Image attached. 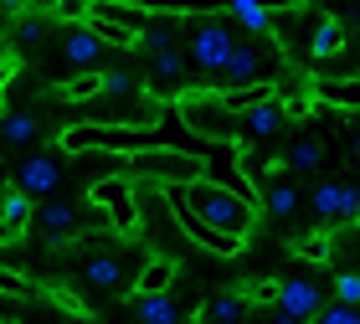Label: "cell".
<instances>
[{
    "label": "cell",
    "instance_id": "f546056e",
    "mask_svg": "<svg viewBox=\"0 0 360 324\" xmlns=\"http://www.w3.org/2000/svg\"><path fill=\"white\" fill-rule=\"evenodd\" d=\"M103 93H113V98H129V93H139V83L129 72H103Z\"/></svg>",
    "mask_w": 360,
    "mask_h": 324
},
{
    "label": "cell",
    "instance_id": "d6a6232c",
    "mask_svg": "<svg viewBox=\"0 0 360 324\" xmlns=\"http://www.w3.org/2000/svg\"><path fill=\"white\" fill-rule=\"evenodd\" d=\"M0 294H11V299H26V294H31V283L21 278V273H11V268H0Z\"/></svg>",
    "mask_w": 360,
    "mask_h": 324
},
{
    "label": "cell",
    "instance_id": "484cf974",
    "mask_svg": "<svg viewBox=\"0 0 360 324\" xmlns=\"http://www.w3.org/2000/svg\"><path fill=\"white\" fill-rule=\"evenodd\" d=\"M314 98L340 103V108H360V83H335V77H324V83L314 88Z\"/></svg>",
    "mask_w": 360,
    "mask_h": 324
},
{
    "label": "cell",
    "instance_id": "4316f807",
    "mask_svg": "<svg viewBox=\"0 0 360 324\" xmlns=\"http://www.w3.org/2000/svg\"><path fill=\"white\" fill-rule=\"evenodd\" d=\"M150 72L160 77V83H180V77H186V57H180L175 46H165V52L150 57Z\"/></svg>",
    "mask_w": 360,
    "mask_h": 324
},
{
    "label": "cell",
    "instance_id": "8d00e7d4",
    "mask_svg": "<svg viewBox=\"0 0 360 324\" xmlns=\"http://www.w3.org/2000/svg\"><path fill=\"white\" fill-rule=\"evenodd\" d=\"M273 324H304V319H293V314H283V309H278V314H273Z\"/></svg>",
    "mask_w": 360,
    "mask_h": 324
},
{
    "label": "cell",
    "instance_id": "8992f818",
    "mask_svg": "<svg viewBox=\"0 0 360 324\" xmlns=\"http://www.w3.org/2000/svg\"><path fill=\"white\" fill-rule=\"evenodd\" d=\"M88 206H103L108 212V232H134L139 226V201L119 175H103V181L88 186Z\"/></svg>",
    "mask_w": 360,
    "mask_h": 324
},
{
    "label": "cell",
    "instance_id": "74e56055",
    "mask_svg": "<svg viewBox=\"0 0 360 324\" xmlns=\"http://www.w3.org/2000/svg\"><path fill=\"white\" fill-rule=\"evenodd\" d=\"M6 6H11V11H21V6H26V0H6Z\"/></svg>",
    "mask_w": 360,
    "mask_h": 324
},
{
    "label": "cell",
    "instance_id": "5b68a950",
    "mask_svg": "<svg viewBox=\"0 0 360 324\" xmlns=\"http://www.w3.org/2000/svg\"><path fill=\"white\" fill-rule=\"evenodd\" d=\"M144 139H150V129H139V124H113V129L108 124H72L57 134L62 150H129V155Z\"/></svg>",
    "mask_w": 360,
    "mask_h": 324
},
{
    "label": "cell",
    "instance_id": "f1b7e54d",
    "mask_svg": "<svg viewBox=\"0 0 360 324\" xmlns=\"http://www.w3.org/2000/svg\"><path fill=\"white\" fill-rule=\"evenodd\" d=\"M293 252H299V257H314V263H330V237H299V242H293Z\"/></svg>",
    "mask_w": 360,
    "mask_h": 324
},
{
    "label": "cell",
    "instance_id": "2e32d148",
    "mask_svg": "<svg viewBox=\"0 0 360 324\" xmlns=\"http://www.w3.org/2000/svg\"><path fill=\"white\" fill-rule=\"evenodd\" d=\"M257 206H263L268 216L288 221L293 212H299V186H293V181H268L263 190H257Z\"/></svg>",
    "mask_w": 360,
    "mask_h": 324
},
{
    "label": "cell",
    "instance_id": "603a6c76",
    "mask_svg": "<svg viewBox=\"0 0 360 324\" xmlns=\"http://www.w3.org/2000/svg\"><path fill=\"white\" fill-rule=\"evenodd\" d=\"M0 221H6L11 232H15L21 221H31V196H26L21 186H6V201H0Z\"/></svg>",
    "mask_w": 360,
    "mask_h": 324
},
{
    "label": "cell",
    "instance_id": "9c48e42d",
    "mask_svg": "<svg viewBox=\"0 0 360 324\" xmlns=\"http://www.w3.org/2000/svg\"><path fill=\"white\" fill-rule=\"evenodd\" d=\"M283 124H288L283 98H278V93H268L263 103H252V108L237 113V144H263V139H273Z\"/></svg>",
    "mask_w": 360,
    "mask_h": 324
},
{
    "label": "cell",
    "instance_id": "ffe728a7",
    "mask_svg": "<svg viewBox=\"0 0 360 324\" xmlns=\"http://www.w3.org/2000/svg\"><path fill=\"white\" fill-rule=\"evenodd\" d=\"M170 283H175V263L170 257H150L134 278V294H170Z\"/></svg>",
    "mask_w": 360,
    "mask_h": 324
},
{
    "label": "cell",
    "instance_id": "d4e9b609",
    "mask_svg": "<svg viewBox=\"0 0 360 324\" xmlns=\"http://www.w3.org/2000/svg\"><path fill=\"white\" fill-rule=\"evenodd\" d=\"M273 93V83H248V88H221V103L232 108V113H242V108H252V103H263Z\"/></svg>",
    "mask_w": 360,
    "mask_h": 324
},
{
    "label": "cell",
    "instance_id": "4dcf8cb0",
    "mask_svg": "<svg viewBox=\"0 0 360 324\" xmlns=\"http://www.w3.org/2000/svg\"><path fill=\"white\" fill-rule=\"evenodd\" d=\"M335 294L340 304H360V273H335Z\"/></svg>",
    "mask_w": 360,
    "mask_h": 324
},
{
    "label": "cell",
    "instance_id": "52a82bcc",
    "mask_svg": "<svg viewBox=\"0 0 360 324\" xmlns=\"http://www.w3.org/2000/svg\"><path fill=\"white\" fill-rule=\"evenodd\" d=\"M165 201H170V212H175V221H180V232H186L191 242H201L206 252H217V257H237L242 247H248V237H226V232H217V226H206L186 201L175 196V186H165Z\"/></svg>",
    "mask_w": 360,
    "mask_h": 324
},
{
    "label": "cell",
    "instance_id": "ac0fdd59",
    "mask_svg": "<svg viewBox=\"0 0 360 324\" xmlns=\"http://www.w3.org/2000/svg\"><path fill=\"white\" fill-rule=\"evenodd\" d=\"M345 41H350L345 21H340V15H324L319 31H314V41H309V52H314V62H330V57L345 52Z\"/></svg>",
    "mask_w": 360,
    "mask_h": 324
},
{
    "label": "cell",
    "instance_id": "6da1fadb",
    "mask_svg": "<svg viewBox=\"0 0 360 324\" xmlns=\"http://www.w3.org/2000/svg\"><path fill=\"white\" fill-rule=\"evenodd\" d=\"M175 196L186 201L206 226H217V232H226V237H248L252 221H257V201L237 196L232 186L211 181V175H206V181H191V186H175Z\"/></svg>",
    "mask_w": 360,
    "mask_h": 324
},
{
    "label": "cell",
    "instance_id": "7402d4cb",
    "mask_svg": "<svg viewBox=\"0 0 360 324\" xmlns=\"http://www.w3.org/2000/svg\"><path fill=\"white\" fill-rule=\"evenodd\" d=\"M242 314H248V294H221V299H211V309L201 319L206 324H242Z\"/></svg>",
    "mask_w": 360,
    "mask_h": 324
},
{
    "label": "cell",
    "instance_id": "3957f363",
    "mask_svg": "<svg viewBox=\"0 0 360 324\" xmlns=\"http://www.w3.org/2000/svg\"><path fill=\"white\" fill-rule=\"evenodd\" d=\"M129 170H134V175H150V181H160V186H191V181H206V155H201V150L150 144V150H134V155H129Z\"/></svg>",
    "mask_w": 360,
    "mask_h": 324
},
{
    "label": "cell",
    "instance_id": "e575fe53",
    "mask_svg": "<svg viewBox=\"0 0 360 324\" xmlns=\"http://www.w3.org/2000/svg\"><path fill=\"white\" fill-rule=\"evenodd\" d=\"M57 15H62V21H83V15H88V0H57Z\"/></svg>",
    "mask_w": 360,
    "mask_h": 324
},
{
    "label": "cell",
    "instance_id": "e0dca14e",
    "mask_svg": "<svg viewBox=\"0 0 360 324\" xmlns=\"http://www.w3.org/2000/svg\"><path fill=\"white\" fill-rule=\"evenodd\" d=\"M283 160H288V175H314V170L324 165V139H319V134L293 139L288 150H283Z\"/></svg>",
    "mask_w": 360,
    "mask_h": 324
},
{
    "label": "cell",
    "instance_id": "30bf717a",
    "mask_svg": "<svg viewBox=\"0 0 360 324\" xmlns=\"http://www.w3.org/2000/svg\"><path fill=\"white\" fill-rule=\"evenodd\" d=\"M273 304L283 314H293V319H314L319 309H324V288L314 283V278H278V294H273Z\"/></svg>",
    "mask_w": 360,
    "mask_h": 324
},
{
    "label": "cell",
    "instance_id": "ba28073f",
    "mask_svg": "<svg viewBox=\"0 0 360 324\" xmlns=\"http://www.w3.org/2000/svg\"><path fill=\"white\" fill-rule=\"evenodd\" d=\"M309 212L319 221H360V181H319L309 190Z\"/></svg>",
    "mask_w": 360,
    "mask_h": 324
},
{
    "label": "cell",
    "instance_id": "83f0119b",
    "mask_svg": "<svg viewBox=\"0 0 360 324\" xmlns=\"http://www.w3.org/2000/svg\"><path fill=\"white\" fill-rule=\"evenodd\" d=\"M309 324H360V304H324Z\"/></svg>",
    "mask_w": 360,
    "mask_h": 324
},
{
    "label": "cell",
    "instance_id": "f35d334b",
    "mask_svg": "<svg viewBox=\"0 0 360 324\" xmlns=\"http://www.w3.org/2000/svg\"><path fill=\"white\" fill-rule=\"evenodd\" d=\"M0 324H6V319H0Z\"/></svg>",
    "mask_w": 360,
    "mask_h": 324
},
{
    "label": "cell",
    "instance_id": "277c9868",
    "mask_svg": "<svg viewBox=\"0 0 360 324\" xmlns=\"http://www.w3.org/2000/svg\"><path fill=\"white\" fill-rule=\"evenodd\" d=\"M232 46H237V37H232V26H226L221 15H195V31L186 41V62L195 72H206V77H221Z\"/></svg>",
    "mask_w": 360,
    "mask_h": 324
},
{
    "label": "cell",
    "instance_id": "5bb4252c",
    "mask_svg": "<svg viewBox=\"0 0 360 324\" xmlns=\"http://www.w3.org/2000/svg\"><path fill=\"white\" fill-rule=\"evenodd\" d=\"M31 216H37L41 237H46V242H57V247H62V242H72L77 232H83V216H77V206H68V201H52V196H46V201H41Z\"/></svg>",
    "mask_w": 360,
    "mask_h": 324
},
{
    "label": "cell",
    "instance_id": "44dd1931",
    "mask_svg": "<svg viewBox=\"0 0 360 324\" xmlns=\"http://www.w3.org/2000/svg\"><path fill=\"white\" fill-rule=\"evenodd\" d=\"M37 134H41V124L31 113H0V139L6 144H31Z\"/></svg>",
    "mask_w": 360,
    "mask_h": 324
},
{
    "label": "cell",
    "instance_id": "7c38bea8",
    "mask_svg": "<svg viewBox=\"0 0 360 324\" xmlns=\"http://www.w3.org/2000/svg\"><path fill=\"white\" fill-rule=\"evenodd\" d=\"M108 57V41L103 37H93V31L77 21L68 37H62V62H68L72 72H98V62Z\"/></svg>",
    "mask_w": 360,
    "mask_h": 324
},
{
    "label": "cell",
    "instance_id": "1f68e13d",
    "mask_svg": "<svg viewBox=\"0 0 360 324\" xmlns=\"http://www.w3.org/2000/svg\"><path fill=\"white\" fill-rule=\"evenodd\" d=\"M46 37V26L37 21V15H21V26H15V41H21V46H37Z\"/></svg>",
    "mask_w": 360,
    "mask_h": 324
},
{
    "label": "cell",
    "instance_id": "7a4b0ae2",
    "mask_svg": "<svg viewBox=\"0 0 360 324\" xmlns=\"http://www.w3.org/2000/svg\"><path fill=\"white\" fill-rule=\"evenodd\" d=\"M175 113H180V124L191 129L195 139H206V144H237V113L221 103V93H180L175 98Z\"/></svg>",
    "mask_w": 360,
    "mask_h": 324
},
{
    "label": "cell",
    "instance_id": "d590c367",
    "mask_svg": "<svg viewBox=\"0 0 360 324\" xmlns=\"http://www.w3.org/2000/svg\"><path fill=\"white\" fill-rule=\"evenodd\" d=\"M11 72H15L11 62H0V103H6V83H11Z\"/></svg>",
    "mask_w": 360,
    "mask_h": 324
},
{
    "label": "cell",
    "instance_id": "4fadbf2b",
    "mask_svg": "<svg viewBox=\"0 0 360 324\" xmlns=\"http://www.w3.org/2000/svg\"><path fill=\"white\" fill-rule=\"evenodd\" d=\"M83 283L93 288V294H124V288H129L124 257H113V252H88V257H83Z\"/></svg>",
    "mask_w": 360,
    "mask_h": 324
},
{
    "label": "cell",
    "instance_id": "836d02e7",
    "mask_svg": "<svg viewBox=\"0 0 360 324\" xmlns=\"http://www.w3.org/2000/svg\"><path fill=\"white\" fill-rule=\"evenodd\" d=\"M345 134H350V160L360 165V108H345Z\"/></svg>",
    "mask_w": 360,
    "mask_h": 324
},
{
    "label": "cell",
    "instance_id": "8fae6325",
    "mask_svg": "<svg viewBox=\"0 0 360 324\" xmlns=\"http://www.w3.org/2000/svg\"><path fill=\"white\" fill-rule=\"evenodd\" d=\"M15 186H21L31 201H46L62 186V160L57 155H26L21 170H15Z\"/></svg>",
    "mask_w": 360,
    "mask_h": 324
},
{
    "label": "cell",
    "instance_id": "9a60e30c",
    "mask_svg": "<svg viewBox=\"0 0 360 324\" xmlns=\"http://www.w3.org/2000/svg\"><path fill=\"white\" fill-rule=\"evenodd\" d=\"M263 67H268V52H263V46L237 41L232 57H226V67H221V77H226V88H248V83H268Z\"/></svg>",
    "mask_w": 360,
    "mask_h": 324
},
{
    "label": "cell",
    "instance_id": "d6986e66",
    "mask_svg": "<svg viewBox=\"0 0 360 324\" xmlns=\"http://www.w3.org/2000/svg\"><path fill=\"white\" fill-rule=\"evenodd\" d=\"M134 319L139 324H180V309L170 294H134Z\"/></svg>",
    "mask_w": 360,
    "mask_h": 324
},
{
    "label": "cell",
    "instance_id": "cb8c5ba5",
    "mask_svg": "<svg viewBox=\"0 0 360 324\" xmlns=\"http://www.w3.org/2000/svg\"><path fill=\"white\" fill-rule=\"evenodd\" d=\"M62 93H68V103H88L103 93V72H72L68 83H62Z\"/></svg>",
    "mask_w": 360,
    "mask_h": 324
}]
</instances>
